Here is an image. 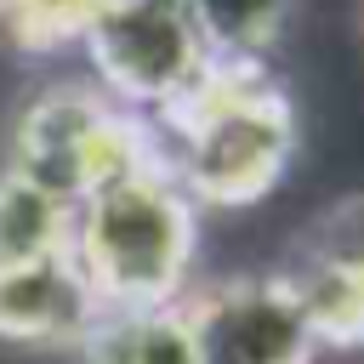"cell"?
Segmentation results:
<instances>
[{"instance_id": "obj_13", "label": "cell", "mask_w": 364, "mask_h": 364, "mask_svg": "<svg viewBox=\"0 0 364 364\" xmlns=\"http://www.w3.org/2000/svg\"><path fill=\"white\" fill-rule=\"evenodd\" d=\"M358 34H364V0H358Z\"/></svg>"}, {"instance_id": "obj_2", "label": "cell", "mask_w": 364, "mask_h": 364, "mask_svg": "<svg viewBox=\"0 0 364 364\" xmlns=\"http://www.w3.org/2000/svg\"><path fill=\"white\" fill-rule=\"evenodd\" d=\"M68 256L102 313L182 301L193 290L199 205L182 193L165 159H148L74 205Z\"/></svg>"}, {"instance_id": "obj_3", "label": "cell", "mask_w": 364, "mask_h": 364, "mask_svg": "<svg viewBox=\"0 0 364 364\" xmlns=\"http://www.w3.org/2000/svg\"><path fill=\"white\" fill-rule=\"evenodd\" d=\"M148 159H159L154 119L119 108L97 80H51L17 108L0 171L46 188L74 210L80 199Z\"/></svg>"}, {"instance_id": "obj_1", "label": "cell", "mask_w": 364, "mask_h": 364, "mask_svg": "<svg viewBox=\"0 0 364 364\" xmlns=\"http://www.w3.org/2000/svg\"><path fill=\"white\" fill-rule=\"evenodd\" d=\"M159 159L199 210H245L267 199L301 142L296 102L267 68H222L154 114Z\"/></svg>"}, {"instance_id": "obj_10", "label": "cell", "mask_w": 364, "mask_h": 364, "mask_svg": "<svg viewBox=\"0 0 364 364\" xmlns=\"http://www.w3.org/2000/svg\"><path fill=\"white\" fill-rule=\"evenodd\" d=\"M68 228H74V210L63 199H51L46 188L0 171V267L68 250Z\"/></svg>"}, {"instance_id": "obj_12", "label": "cell", "mask_w": 364, "mask_h": 364, "mask_svg": "<svg viewBox=\"0 0 364 364\" xmlns=\"http://www.w3.org/2000/svg\"><path fill=\"white\" fill-rule=\"evenodd\" d=\"M301 239L318 245V250H330V256H341V262H353V267H364V188L347 193V199H336L330 210H318Z\"/></svg>"}, {"instance_id": "obj_7", "label": "cell", "mask_w": 364, "mask_h": 364, "mask_svg": "<svg viewBox=\"0 0 364 364\" xmlns=\"http://www.w3.org/2000/svg\"><path fill=\"white\" fill-rule=\"evenodd\" d=\"M273 273L296 296V307L313 324L318 347H336V353L364 347V267H353V262H341V256L296 239L290 256Z\"/></svg>"}, {"instance_id": "obj_11", "label": "cell", "mask_w": 364, "mask_h": 364, "mask_svg": "<svg viewBox=\"0 0 364 364\" xmlns=\"http://www.w3.org/2000/svg\"><path fill=\"white\" fill-rule=\"evenodd\" d=\"M108 0H0V46L23 57H51L80 46Z\"/></svg>"}, {"instance_id": "obj_9", "label": "cell", "mask_w": 364, "mask_h": 364, "mask_svg": "<svg viewBox=\"0 0 364 364\" xmlns=\"http://www.w3.org/2000/svg\"><path fill=\"white\" fill-rule=\"evenodd\" d=\"M74 353L80 364H199L182 301L97 313V324L80 336Z\"/></svg>"}, {"instance_id": "obj_5", "label": "cell", "mask_w": 364, "mask_h": 364, "mask_svg": "<svg viewBox=\"0 0 364 364\" xmlns=\"http://www.w3.org/2000/svg\"><path fill=\"white\" fill-rule=\"evenodd\" d=\"M199 364H318V336L279 273H228L182 296Z\"/></svg>"}, {"instance_id": "obj_4", "label": "cell", "mask_w": 364, "mask_h": 364, "mask_svg": "<svg viewBox=\"0 0 364 364\" xmlns=\"http://www.w3.org/2000/svg\"><path fill=\"white\" fill-rule=\"evenodd\" d=\"M80 46L91 57V80L142 119L165 114L210 74V57L176 0H108Z\"/></svg>"}, {"instance_id": "obj_8", "label": "cell", "mask_w": 364, "mask_h": 364, "mask_svg": "<svg viewBox=\"0 0 364 364\" xmlns=\"http://www.w3.org/2000/svg\"><path fill=\"white\" fill-rule=\"evenodd\" d=\"M199 46L222 68H267L296 23V0H176Z\"/></svg>"}, {"instance_id": "obj_6", "label": "cell", "mask_w": 364, "mask_h": 364, "mask_svg": "<svg viewBox=\"0 0 364 364\" xmlns=\"http://www.w3.org/2000/svg\"><path fill=\"white\" fill-rule=\"evenodd\" d=\"M97 313L102 307L68 250L0 267V341L11 347H80Z\"/></svg>"}]
</instances>
